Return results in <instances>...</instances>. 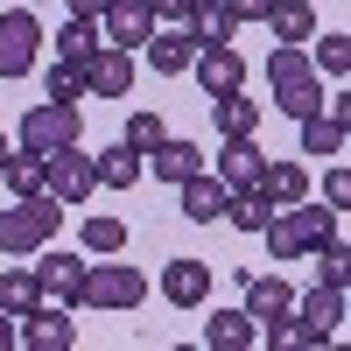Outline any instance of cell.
<instances>
[{
	"mask_svg": "<svg viewBox=\"0 0 351 351\" xmlns=\"http://www.w3.org/2000/svg\"><path fill=\"white\" fill-rule=\"evenodd\" d=\"M190 77H197V92H204V99H218V92H239V84H246V56L232 49V43H211V49H197Z\"/></svg>",
	"mask_w": 351,
	"mask_h": 351,
	"instance_id": "cell-9",
	"label": "cell"
},
{
	"mask_svg": "<svg viewBox=\"0 0 351 351\" xmlns=\"http://www.w3.org/2000/svg\"><path fill=\"white\" fill-rule=\"evenodd\" d=\"M148 302V274L120 267V253H106V267H84V302L77 309H141Z\"/></svg>",
	"mask_w": 351,
	"mask_h": 351,
	"instance_id": "cell-3",
	"label": "cell"
},
{
	"mask_svg": "<svg viewBox=\"0 0 351 351\" xmlns=\"http://www.w3.org/2000/svg\"><path fill=\"white\" fill-rule=\"evenodd\" d=\"M99 36L112 49H141L155 36V14H148V0H106V14H99Z\"/></svg>",
	"mask_w": 351,
	"mask_h": 351,
	"instance_id": "cell-11",
	"label": "cell"
},
{
	"mask_svg": "<svg viewBox=\"0 0 351 351\" xmlns=\"http://www.w3.org/2000/svg\"><path fill=\"white\" fill-rule=\"evenodd\" d=\"M260 169H267V148H260L253 134H232L218 148V183L225 190H260Z\"/></svg>",
	"mask_w": 351,
	"mask_h": 351,
	"instance_id": "cell-13",
	"label": "cell"
},
{
	"mask_svg": "<svg viewBox=\"0 0 351 351\" xmlns=\"http://www.w3.org/2000/svg\"><path fill=\"white\" fill-rule=\"evenodd\" d=\"M190 8H197V0H148V14H155V21H183Z\"/></svg>",
	"mask_w": 351,
	"mask_h": 351,
	"instance_id": "cell-38",
	"label": "cell"
},
{
	"mask_svg": "<svg viewBox=\"0 0 351 351\" xmlns=\"http://www.w3.org/2000/svg\"><path fill=\"white\" fill-rule=\"evenodd\" d=\"M56 225H64V204H56L49 190H36V197H14L8 211H0V253L36 260V253L56 239Z\"/></svg>",
	"mask_w": 351,
	"mask_h": 351,
	"instance_id": "cell-1",
	"label": "cell"
},
{
	"mask_svg": "<svg viewBox=\"0 0 351 351\" xmlns=\"http://www.w3.org/2000/svg\"><path fill=\"white\" fill-rule=\"evenodd\" d=\"M260 239H267V253H274V260H302V253H309V232H302V218H295V204H281V211H267V225H260Z\"/></svg>",
	"mask_w": 351,
	"mask_h": 351,
	"instance_id": "cell-18",
	"label": "cell"
},
{
	"mask_svg": "<svg viewBox=\"0 0 351 351\" xmlns=\"http://www.w3.org/2000/svg\"><path fill=\"white\" fill-rule=\"evenodd\" d=\"M43 190H49L56 204H84V197L99 190L92 155H84V148H56V155H43Z\"/></svg>",
	"mask_w": 351,
	"mask_h": 351,
	"instance_id": "cell-6",
	"label": "cell"
},
{
	"mask_svg": "<svg viewBox=\"0 0 351 351\" xmlns=\"http://www.w3.org/2000/svg\"><path fill=\"white\" fill-rule=\"evenodd\" d=\"M274 112H288V120H309V112H324V77H302V84H281V92L267 99Z\"/></svg>",
	"mask_w": 351,
	"mask_h": 351,
	"instance_id": "cell-27",
	"label": "cell"
},
{
	"mask_svg": "<svg viewBox=\"0 0 351 351\" xmlns=\"http://www.w3.org/2000/svg\"><path fill=\"white\" fill-rule=\"evenodd\" d=\"M260 28H267L274 43H309L316 36V8H309V0H274Z\"/></svg>",
	"mask_w": 351,
	"mask_h": 351,
	"instance_id": "cell-20",
	"label": "cell"
},
{
	"mask_svg": "<svg viewBox=\"0 0 351 351\" xmlns=\"http://www.w3.org/2000/svg\"><path fill=\"white\" fill-rule=\"evenodd\" d=\"M295 218H302V232H309V253L324 246V239H337V211H330V204H309V197H302Z\"/></svg>",
	"mask_w": 351,
	"mask_h": 351,
	"instance_id": "cell-32",
	"label": "cell"
},
{
	"mask_svg": "<svg viewBox=\"0 0 351 351\" xmlns=\"http://www.w3.org/2000/svg\"><path fill=\"white\" fill-rule=\"evenodd\" d=\"M141 56H148V71H155V77H190V64H197V36H190V28L155 21V36L141 43Z\"/></svg>",
	"mask_w": 351,
	"mask_h": 351,
	"instance_id": "cell-8",
	"label": "cell"
},
{
	"mask_svg": "<svg viewBox=\"0 0 351 351\" xmlns=\"http://www.w3.org/2000/svg\"><path fill=\"white\" fill-rule=\"evenodd\" d=\"M141 169H148V162H141V155L127 148V141H112V148H99V155H92L99 190H134V183H141Z\"/></svg>",
	"mask_w": 351,
	"mask_h": 351,
	"instance_id": "cell-19",
	"label": "cell"
},
{
	"mask_svg": "<svg viewBox=\"0 0 351 351\" xmlns=\"http://www.w3.org/2000/svg\"><path fill=\"white\" fill-rule=\"evenodd\" d=\"M302 155H344V120L309 112V120H302Z\"/></svg>",
	"mask_w": 351,
	"mask_h": 351,
	"instance_id": "cell-28",
	"label": "cell"
},
{
	"mask_svg": "<svg viewBox=\"0 0 351 351\" xmlns=\"http://www.w3.org/2000/svg\"><path fill=\"white\" fill-rule=\"evenodd\" d=\"M0 183H8L14 197H36V190H43V155H28V148H14L8 162H0Z\"/></svg>",
	"mask_w": 351,
	"mask_h": 351,
	"instance_id": "cell-29",
	"label": "cell"
},
{
	"mask_svg": "<svg viewBox=\"0 0 351 351\" xmlns=\"http://www.w3.org/2000/svg\"><path fill=\"white\" fill-rule=\"evenodd\" d=\"M324 204H330V211L351 204V169H330V176H324Z\"/></svg>",
	"mask_w": 351,
	"mask_h": 351,
	"instance_id": "cell-36",
	"label": "cell"
},
{
	"mask_svg": "<svg viewBox=\"0 0 351 351\" xmlns=\"http://www.w3.org/2000/svg\"><path fill=\"white\" fill-rule=\"evenodd\" d=\"M267 8H274V0H225V14L239 21V28H246V21H267Z\"/></svg>",
	"mask_w": 351,
	"mask_h": 351,
	"instance_id": "cell-37",
	"label": "cell"
},
{
	"mask_svg": "<svg viewBox=\"0 0 351 351\" xmlns=\"http://www.w3.org/2000/svg\"><path fill=\"white\" fill-rule=\"evenodd\" d=\"M260 112H267V106H260V99H246V84H239V92H218L211 99V127L232 141V134H260Z\"/></svg>",
	"mask_w": 351,
	"mask_h": 351,
	"instance_id": "cell-17",
	"label": "cell"
},
{
	"mask_svg": "<svg viewBox=\"0 0 351 351\" xmlns=\"http://www.w3.org/2000/svg\"><path fill=\"white\" fill-rule=\"evenodd\" d=\"M316 260H324V281H330V288L351 281V253H344V239H324V246H316Z\"/></svg>",
	"mask_w": 351,
	"mask_h": 351,
	"instance_id": "cell-35",
	"label": "cell"
},
{
	"mask_svg": "<svg viewBox=\"0 0 351 351\" xmlns=\"http://www.w3.org/2000/svg\"><path fill=\"white\" fill-rule=\"evenodd\" d=\"M134 92V49H99L92 64H84V99H127Z\"/></svg>",
	"mask_w": 351,
	"mask_h": 351,
	"instance_id": "cell-12",
	"label": "cell"
},
{
	"mask_svg": "<svg viewBox=\"0 0 351 351\" xmlns=\"http://www.w3.org/2000/svg\"><path fill=\"white\" fill-rule=\"evenodd\" d=\"M120 246H127V225H120V218H106V211H92V218H84V253H92V260L120 253Z\"/></svg>",
	"mask_w": 351,
	"mask_h": 351,
	"instance_id": "cell-31",
	"label": "cell"
},
{
	"mask_svg": "<svg viewBox=\"0 0 351 351\" xmlns=\"http://www.w3.org/2000/svg\"><path fill=\"white\" fill-rule=\"evenodd\" d=\"M14 330H21L28 351H71V344H77V324H71L64 302H36L28 316H14Z\"/></svg>",
	"mask_w": 351,
	"mask_h": 351,
	"instance_id": "cell-7",
	"label": "cell"
},
{
	"mask_svg": "<svg viewBox=\"0 0 351 351\" xmlns=\"http://www.w3.org/2000/svg\"><path fill=\"white\" fill-rule=\"evenodd\" d=\"M302 77H316L309 49H302V43H274V49H267V92H281V84H302Z\"/></svg>",
	"mask_w": 351,
	"mask_h": 351,
	"instance_id": "cell-25",
	"label": "cell"
},
{
	"mask_svg": "<svg viewBox=\"0 0 351 351\" xmlns=\"http://www.w3.org/2000/svg\"><path fill=\"white\" fill-rule=\"evenodd\" d=\"M77 141H84L77 99H43V106H28L21 127H14V148H28V155H56V148H77Z\"/></svg>",
	"mask_w": 351,
	"mask_h": 351,
	"instance_id": "cell-2",
	"label": "cell"
},
{
	"mask_svg": "<svg viewBox=\"0 0 351 351\" xmlns=\"http://www.w3.org/2000/svg\"><path fill=\"white\" fill-rule=\"evenodd\" d=\"M162 134H169V127H162V112H127V134H120V141H127L134 155H148Z\"/></svg>",
	"mask_w": 351,
	"mask_h": 351,
	"instance_id": "cell-33",
	"label": "cell"
},
{
	"mask_svg": "<svg viewBox=\"0 0 351 351\" xmlns=\"http://www.w3.org/2000/svg\"><path fill=\"white\" fill-rule=\"evenodd\" d=\"M64 8H71V14H92V21H99V14H106V0H64Z\"/></svg>",
	"mask_w": 351,
	"mask_h": 351,
	"instance_id": "cell-39",
	"label": "cell"
},
{
	"mask_svg": "<svg viewBox=\"0 0 351 351\" xmlns=\"http://www.w3.org/2000/svg\"><path fill=\"white\" fill-rule=\"evenodd\" d=\"M204 344H211V351H253V316L246 309H211Z\"/></svg>",
	"mask_w": 351,
	"mask_h": 351,
	"instance_id": "cell-24",
	"label": "cell"
},
{
	"mask_svg": "<svg viewBox=\"0 0 351 351\" xmlns=\"http://www.w3.org/2000/svg\"><path fill=\"white\" fill-rule=\"evenodd\" d=\"M246 316H253V324L295 316V288H288L281 274H246Z\"/></svg>",
	"mask_w": 351,
	"mask_h": 351,
	"instance_id": "cell-15",
	"label": "cell"
},
{
	"mask_svg": "<svg viewBox=\"0 0 351 351\" xmlns=\"http://www.w3.org/2000/svg\"><path fill=\"white\" fill-rule=\"evenodd\" d=\"M176 190H183V218H190V225H218V218H225V204H232V190L218 183L211 169L183 176V183H176Z\"/></svg>",
	"mask_w": 351,
	"mask_h": 351,
	"instance_id": "cell-14",
	"label": "cell"
},
{
	"mask_svg": "<svg viewBox=\"0 0 351 351\" xmlns=\"http://www.w3.org/2000/svg\"><path fill=\"white\" fill-rule=\"evenodd\" d=\"M43 92L49 99H84V64H64V56H56L49 77H43Z\"/></svg>",
	"mask_w": 351,
	"mask_h": 351,
	"instance_id": "cell-34",
	"label": "cell"
},
{
	"mask_svg": "<svg viewBox=\"0 0 351 351\" xmlns=\"http://www.w3.org/2000/svg\"><path fill=\"white\" fill-rule=\"evenodd\" d=\"M43 64V21L36 14H28V8H8V14H0V77H28V71H36Z\"/></svg>",
	"mask_w": 351,
	"mask_h": 351,
	"instance_id": "cell-4",
	"label": "cell"
},
{
	"mask_svg": "<svg viewBox=\"0 0 351 351\" xmlns=\"http://www.w3.org/2000/svg\"><path fill=\"white\" fill-rule=\"evenodd\" d=\"M260 197H267L274 211H281V204H302L309 197V169L302 162H267V169H260Z\"/></svg>",
	"mask_w": 351,
	"mask_h": 351,
	"instance_id": "cell-21",
	"label": "cell"
},
{
	"mask_svg": "<svg viewBox=\"0 0 351 351\" xmlns=\"http://www.w3.org/2000/svg\"><path fill=\"white\" fill-rule=\"evenodd\" d=\"M183 28L197 36V49H211V43H232V36H239V21L225 14V0H197V8L183 14Z\"/></svg>",
	"mask_w": 351,
	"mask_h": 351,
	"instance_id": "cell-23",
	"label": "cell"
},
{
	"mask_svg": "<svg viewBox=\"0 0 351 351\" xmlns=\"http://www.w3.org/2000/svg\"><path fill=\"white\" fill-rule=\"evenodd\" d=\"M162 302L169 309H204V302H211V260H169V267H162Z\"/></svg>",
	"mask_w": 351,
	"mask_h": 351,
	"instance_id": "cell-10",
	"label": "cell"
},
{
	"mask_svg": "<svg viewBox=\"0 0 351 351\" xmlns=\"http://www.w3.org/2000/svg\"><path fill=\"white\" fill-rule=\"evenodd\" d=\"M141 162H155V183H183V176H197L204 169V148L197 141H176V134H162Z\"/></svg>",
	"mask_w": 351,
	"mask_h": 351,
	"instance_id": "cell-16",
	"label": "cell"
},
{
	"mask_svg": "<svg viewBox=\"0 0 351 351\" xmlns=\"http://www.w3.org/2000/svg\"><path fill=\"white\" fill-rule=\"evenodd\" d=\"M8 155H14V141H8V134H0V162H8Z\"/></svg>",
	"mask_w": 351,
	"mask_h": 351,
	"instance_id": "cell-41",
	"label": "cell"
},
{
	"mask_svg": "<svg viewBox=\"0 0 351 351\" xmlns=\"http://www.w3.org/2000/svg\"><path fill=\"white\" fill-rule=\"evenodd\" d=\"M36 302H43L36 267H8V274H0V316H28Z\"/></svg>",
	"mask_w": 351,
	"mask_h": 351,
	"instance_id": "cell-26",
	"label": "cell"
},
{
	"mask_svg": "<svg viewBox=\"0 0 351 351\" xmlns=\"http://www.w3.org/2000/svg\"><path fill=\"white\" fill-rule=\"evenodd\" d=\"M21 344V330H14V316H0V351H14Z\"/></svg>",
	"mask_w": 351,
	"mask_h": 351,
	"instance_id": "cell-40",
	"label": "cell"
},
{
	"mask_svg": "<svg viewBox=\"0 0 351 351\" xmlns=\"http://www.w3.org/2000/svg\"><path fill=\"white\" fill-rule=\"evenodd\" d=\"M309 43H316V36H309ZM309 64H316V77H337V84H344V77H351V36H324V43L309 49Z\"/></svg>",
	"mask_w": 351,
	"mask_h": 351,
	"instance_id": "cell-30",
	"label": "cell"
},
{
	"mask_svg": "<svg viewBox=\"0 0 351 351\" xmlns=\"http://www.w3.org/2000/svg\"><path fill=\"white\" fill-rule=\"evenodd\" d=\"M99 49H106V36H99L92 14H71L64 28H56V56H64V64H92Z\"/></svg>",
	"mask_w": 351,
	"mask_h": 351,
	"instance_id": "cell-22",
	"label": "cell"
},
{
	"mask_svg": "<svg viewBox=\"0 0 351 351\" xmlns=\"http://www.w3.org/2000/svg\"><path fill=\"white\" fill-rule=\"evenodd\" d=\"M36 260H43V267H36V281H43V302H64V309H77V302H84V267H92V260H84V253H64V246H43Z\"/></svg>",
	"mask_w": 351,
	"mask_h": 351,
	"instance_id": "cell-5",
	"label": "cell"
}]
</instances>
